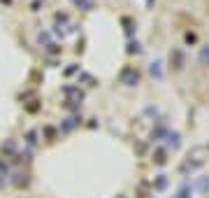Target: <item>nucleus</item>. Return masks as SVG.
I'll return each instance as SVG.
<instances>
[{
    "mask_svg": "<svg viewBox=\"0 0 209 198\" xmlns=\"http://www.w3.org/2000/svg\"><path fill=\"white\" fill-rule=\"evenodd\" d=\"M207 58H209V49H204L202 52V61H207Z\"/></svg>",
    "mask_w": 209,
    "mask_h": 198,
    "instance_id": "f257e3e1",
    "label": "nucleus"
}]
</instances>
